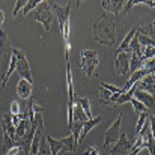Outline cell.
Instances as JSON below:
<instances>
[{"label": "cell", "instance_id": "obj_10", "mask_svg": "<svg viewBox=\"0 0 155 155\" xmlns=\"http://www.w3.org/2000/svg\"><path fill=\"white\" fill-rule=\"evenodd\" d=\"M120 97V94H111L110 91L104 89L103 86L100 84V104L104 107H110L114 105V103L117 101V98Z\"/></svg>", "mask_w": 155, "mask_h": 155}, {"label": "cell", "instance_id": "obj_14", "mask_svg": "<svg viewBox=\"0 0 155 155\" xmlns=\"http://www.w3.org/2000/svg\"><path fill=\"white\" fill-rule=\"evenodd\" d=\"M133 98H136L137 101H140L143 105H146L148 108H151V107L154 105V95L149 94V92H145V91H139V89H137V91L134 92Z\"/></svg>", "mask_w": 155, "mask_h": 155}, {"label": "cell", "instance_id": "obj_20", "mask_svg": "<svg viewBox=\"0 0 155 155\" xmlns=\"http://www.w3.org/2000/svg\"><path fill=\"white\" fill-rule=\"evenodd\" d=\"M142 63H143V60H142V57L140 56H137V54H134V53H131V57H130V68H128V72H134V71H137V69H140L142 68Z\"/></svg>", "mask_w": 155, "mask_h": 155}, {"label": "cell", "instance_id": "obj_21", "mask_svg": "<svg viewBox=\"0 0 155 155\" xmlns=\"http://www.w3.org/2000/svg\"><path fill=\"white\" fill-rule=\"evenodd\" d=\"M77 104L81 107V110L84 111V114H86L87 119H92V117H94V116H92V108H91V101H89L87 98H78V100H77Z\"/></svg>", "mask_w": 155, "mask_h": 155}, {"label": "cell", "instance_id": "obj_11", "mask_svg": "<svg viewBox=\"0 0 155 155\" xmlns=\"http://www.w3.org/2000/svg\"><path fill=\"white\" fill-rule=\"evenodd\" d=\"M124 5H125V2H122V0H104V2H101V8L104 11L114 14V15H117L119 12L124 11Z\"/></svg>", "mask_w": 155, "mask_h": 155}, {"label": "cell", "instance_id": "obj_5", "mask_svg": "<svg viewBox=\"0 0 155 155\" xmlns=\"http://www.w3.org/2000/svg\"><path fill=\"white\" fill-rule=\"evenodd\" d=\"M120 125H122V113L117 114V117L113 120V124L107 128V131L103 136V146L104 149H110L120 136Z\"/></svg>", "mask_w": 155, "mask_h": 155}, {"label": "cell", "instance_id": "obj_18", "mask_svg": "<svg viewBox=\"0 0 155 155\" xmlns=\"http://www.w3.org/2000/svg\"><path fill=\"white\" fill-rule=\"evenodd\" d=\"M139 89V83L137 84H134L130 91H127V92H124V94H120V97L117 98V101L114 103V105H122V104L125 103H130V100L133 98V95H134V92Z\"/></svg>", "mask_w": 155, "mask_h": 155}, {"label": "cell", "instance_id": "obj_4", "mask_svg": "<svg viewBox=\"0 0 155 155\" xmlns=\"http://www.w3.org/2000/svg\"><path fill=\"white\" fill-rule=\"evenodd\" d=\"M30 17H32V20L41 23L42 27L45 29V32H50V30H51V21H53V17H54V15H53L51 8H50L48 2H41V3L35 8V11L30 14Z\"/></svg>", "mask_w": 155, "mask_h": 155}, {"label": "cell", "instance_id": "obj_31", "mask_svg": "<svg viewBox=\"0 0 155 155\" xmlns=\"http://www.w3.org/2000/svg\"><path fill=\"white\" fill-rule=\"evenodd\" d=\"M5 23V14H3V11H0V26Z\"/></svg>", "mask_w": 155, "mask_h": 155}, {"label": "cell", "instance_id": "obj_24", "mask_svg": "<svg viewBox=\"0 0 155 155\" xmlns=\"http://www.w3.org/2000/svg\"><path fill=\"white\" fill-rule=\"evenodd\" d=\"M148 113H142L140 114V117H139V122H137V125H136V134H139L142 130H143V127L146 125V122H148Z\"/></svg>", "mask_w": 155, "mask_h": 155}, {"label": "cell", "instance_id": "obj_28", "mask_svg": "<svg viewBox=\"0 0 155 155\" xmlns=\"http://www.w3.org/2000/svg\"><path fill=\"white\" fill-rule=\"evenodd\" d=\"M26 3H27L26 0H20V2H17V3H15V8H14V11H12V15H14V17H17V15H18V11H20V9H23Z\"/></svg>", "mask_w": 155, "mask_h": 155}, {"label": "cell", "instance_id": "obj_8", "mask_svg": "<svg viewBox=\"0 0 155 155\" xmlns=\"http://www.w3.org/2000/svg\"><path fill=\"white\" fill-rule=\"evenodd\" d=\"M114 71L116 74L122 75V77H127L130 72H128V68H130V57H131V53L130 51H122L114 54Z\"/></svg>", "mask_w": 155, "mask_h": 155}, {"label": "cell", "instance_id": "obj_12", "mask_svg": "<svg viewBox=\"0 0 155 155\" xmlns=\"http://www.w3.org/2000/svg\"><path fill=\"white\" fill-rule=\"evenodd\" d=\"M47 145H48V149H50V155H59L62 151H66L65 148V143L62 139H54L51 136L47 137Z\"/></svg>", "mask_w": 155, "mask_h": 155}, {"label": "cell", "instance_id": "obj_3", "mask_svg": "<svg viewBox=\"0 0 155 155\" xmlns=\"http://www.w3.org/2000/svg\"><path fill=\"white\" fill-rule=\"evenodd\" d=\"M100 65V57L97 50H83L80 53V68L87 78H92Z\"/></svg>", "mask_w": 155, "mask_h": 155}, {"label": "cell", "instance_id": "obj_9", "mask_svg": "<svg viewBox=\"0 0 155 155\" xmlns=\"http://www.w3.org/2000/svg\"><path fill=\"white\" fill-rule=\"evenodd\" d=\"M32 87H33V83L24 80V78H20L18 80V84H17V94L21 100L24 101H29L32 98Z\"/></svg>", "mask_w": 155, "mask_h": 155}, {"label": "cell", "instance_id": "obj_15", "mask_svg": "<svg viewBox=\"0 0 155 155\" xmlns=\"http://www.w3.org/2000/svg\"><path fill=\"white\" fill-rule=\"evenodd\" d=\"M3 134L8 136L11 140H14V137H15V127L12 125L11 113H5L3 114Z\"/></svg>", "mask_w": 155, "mask_h": 155}, {"label": "cell", "instance_id": "obj_19", "mask_svg": "<svg viewBox=\"0 0 155 155\" xmlns=\"http://www.w3.org/2000/svg\"><path fill=\"white\" fill-rule=\"evenodd\" d=\"M72 120H74V122H80V124L89 120V119L86 117L84 111L81 110V107L77 103H74V107H72Z\"/></svg>", "mask_w": 155, "mask_h": 155}, {"label": "cell", "instance_id": "obj_2", "mask_svg": "<svg viewBox=\"0 0 155 155\" xmlns=\"http://www.w3.org/2000/svg\"><path fill=\"white\" fill-rule=\"evenodd\" d=\"M54 12L57 17V23H59V29L62 33V38L65 41V51L69 54V35H71V23H69V17H71V2L66 3L65 8L54 5Z\"/></svg>", "mask_w": 155, "mask_h": 155}, {"label": "cell", "instance_id": "obj_29", "mask_svg": "<svg viewBox=\"0 0 155 155\" xmlns=\"http://www.w3.org/2000/svg\"><path fill=\"white\" fill-rule=\"evenodd\" d=\"M84 155H100V149H98L97 146H89V148L86 149Z\"/></svg>", "mask_w": 155, "mask_h": 155}, {"label": "cell", "instance_id": "obj_22", "mask_svg": "<svg viewBox=\"0 0 155 155\" xmlns=\"http://www.w3.org/2000/svg\"><path fill=\"white\" fill-rule=\"evenodd\" d=\"M136 39H137V42L140 44V47H142V45H145V47L154 45V47H155L154 39H152V38H149L148 35H143V33H140V32H136Z\"/></svg>", "mask_w": 155, "mask_h": 155}, {"label": "cell", "instance_id": "obj_17", "mask_svg": "<svg viewBox=\"0 0 155 155\" xmlns=\"http://www.w3.org/2000/svg\"><path fill=\"white\" fill-rule=\"evenodd\" d=\"M139 83H140V86H142V89H140V91H145V92H149V94H152V95H154V84H155L154 74H149V75L143 77Z\"/></svg>", "mask_w": 155, "mask_h": 155}, {"label": "cell", "instance_id": "obj_25", "mask_svg": "<svg viewBox=\"0 0 155 155\" xmlns=\"http://www.w3.org/2000/svg\"><path fill=\"white\" fill-rule=\"evenodd\" d=\"M41 2L39 0H32V2H27L26 5H24V8H23V15L26 17V15H29V12L32 11V9H35L38 5H39Z\"/></svg>", "mask_w": 155, "mask_h": 155}, {"label": "cell", "instance_id": "obj_23", "mask_svg": "<svg viewBox=\"0 0 155 155\" xmlns=\"http://www.w3.org/2000/svg\"><path fill=\"white\" fill-rule=\"evenodd\" d=\"M130 103L133 104V108H134V111L137 113V114H142V113H148V107L146 105H143V104L140 103V101H137L136 98H131L130 100Z\"/></svg>", "mask_w": 155, "mask_h": 155}, {"label": "cell", "instance_id": "obj_16", "mask_svg": "<svg viewBox=\"0 0 155 155\" xmlns=\"http://www.w3.org/2000/svg\"><path fill=\"white\" fill-rule=\"evenodd\" d=\"M136 32H137V27H133L127 35H125V38H124V41L120 42V45L116 48V51L114 54H117V53H122V51H128V47H130V42L133 41V38L136 36Z\"/></svg>", "mask_w": 155, "mask_h": 155}, {"label": "cell", "instance_id": "obj_26", "mask_svg": "<svg viewBox=\"0 0 155 155\" xmlns=\"http://www.w3.org/2000/svg\"><path fill=\"white\" fill-rule=\"evenodd\" d=\"M154 53H155V47H154V45L145 47V51L142 53V60H148V59L154 57Z\"/></svg>", "mask_w": 155, "mask_h": 155}, {"label": "cell", "instance_id": "obj_6", "mask_svg": "<svg viewBox=\"0 0 155 155\" xmlns=\"http://www.w3.org/2000/svg\"><path fill=\"white\" fill-rule=\"evenodd\" d=\"M15 71H18V75L21 78L33 83V77H32V72H30V65L27 62L26 54L21 51V50L17 51V68H15Z\"/></svg>", "mask_w": 155, "mask_h": 155}, {"label": "cell", "instance_id": "obj_30", "mask_svg": "<svg viewBox=\"0 0 155 155\" xmlns=\"http://www.w3.org/2000/svg\"><path fill=\"white\" fill-rule=\"evenodd\" d=\"M11 114H20V105L17 101H14V103L11 104V111H9Z\"/></svg>", "mask_w": 155, "mask_h": 155}, {"label": "cell", "instance_id": "obj_13", "mask_svg": "<svg viewBox=\"0 0 155 155\" xmlns=\"http://www.w3.org/2000/svg\"><path fill=\"white\" fill-rule=\"evenodd\" d=\"M101 122V117L100 116H97V117H92V119H89V120H86V122H83V125H81V133H80V137H78V145L84 140V137L87 136V133L92 130V128H95L98 124Z\"/></svg>", "mask_w": 155, "mask_h": 155}, {"label": "cell", "instance_id": "obj_27", "mask_svg": "<svg viewBox=\"0 0 155 155\" xmlns=\"http://www.w3.org/2000/svg\"><path fill=\"white\" fill-rule=\"evenodd\" d=\"M101 86H103L104 89L110 91L111 94H124L122 89H119V87H116V86H113V84H110V83H101Z\"/></svg>", "mask_w": 155, "mask_h": 155}, {"label": "cell", "instance_id": "obj_7", "mask_svg": "<svg viewBox=\"0 0 155 155\" xmlns=\"http://www.w3.org/2000/svg\"><path fill=\"white\" fill-rule=\"evenodd\" d=\"M131 148H133V143L130 142V139L127 137L125 133H120L117 142L108 149L110 155H128L131 152Z\"/></svg>", "mask_w": 155, "mask_h": 155}, {"label": "cell", "instance_id": "obj_1", "mask_svg": "<svg viewBox=\"0 0 155 155\" xmlns=\"http://www.w3.org/2000/svg\"><path fill=\"white\" fill-rule=\"evenodd\" d=\"M92 35L95 38L97 42L113 47L114 45V20L111 17H108L107 14H103L94 24L92 29Z\"/></svg>", "mask_w": 155, "mask_h": 155}]
</instances>
